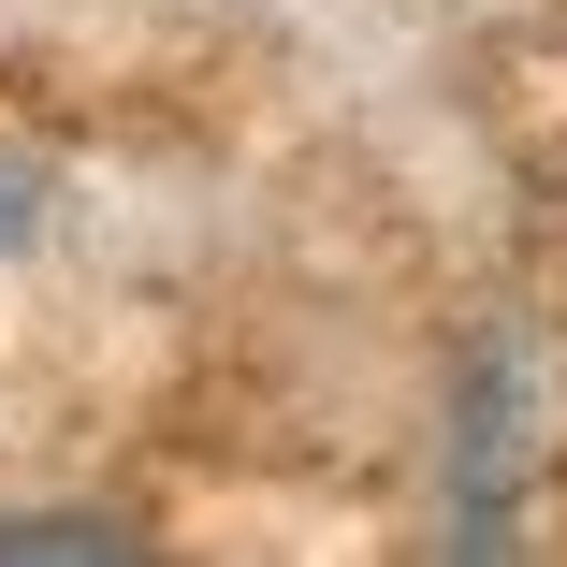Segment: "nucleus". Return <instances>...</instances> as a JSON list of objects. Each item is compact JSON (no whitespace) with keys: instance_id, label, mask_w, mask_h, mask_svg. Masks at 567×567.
Masks as SVG:
<instances>
[{"instance_id":"obj_1","label":"nucleus","mask_w":567,"mask_h":567,"mask_svg":"<svg viewBox=\"0 0 567 567\" xmlns=\"http://www.w3.org/2000/svg\"><path fill=\"white\" fill-rule=\"evenodd\" d=\"M0 553H132L117 524H0Z\"/></svg>"}]
</instances>
